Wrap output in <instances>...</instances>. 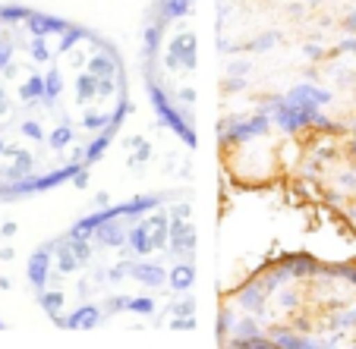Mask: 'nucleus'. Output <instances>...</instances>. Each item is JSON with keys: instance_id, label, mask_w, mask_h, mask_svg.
Masks as SVG:
<instances>
[{"instance_id": "obj_1", "label": "nucleus", "mask_w": 356, "mask_h": 349, "mask_svg": "<svg viewBox=\"0 0 356 349\" xmlns=\"http://www.w3.org/2000/svg\"><path fill=\"white\" fill-rule=\"evenodd\" d=\"M193 239L186 205L180 208H155L139 205L133 214L120 208L104 221L86 223L79 233H70L63 239L60 271L63 280L76 277V287L57 289L73 293L76 303H70L67 321L88 327V324H108L111 318L136 315L152 318L161 315L164 289L186 293L193 283V262L170 258V262H152V252Z\"/></svg>"}, {"instance_id": "obj_2", "label": "nucleus", "mask_w": 356, "mask_h": 349, "mask_svg": "<svg viewBox=\"0 0 356 349\" xmlns=\"http://www.w3.org/2000/svg\"><path fill=\"white\" fill-rule=\"evenodd\" d=\"M145 76L158 114L189 142L195 110L193 0H155V16L145 35Z\"/></svg>"}]
</instances>
